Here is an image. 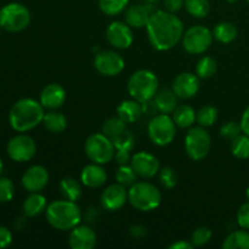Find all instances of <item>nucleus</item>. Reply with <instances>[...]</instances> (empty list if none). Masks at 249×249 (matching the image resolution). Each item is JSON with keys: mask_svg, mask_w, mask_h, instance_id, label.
Listing matches in <instances>:
<instances>
[{"mask_svg": "<svg viewBox=\"0 0 249 249\" xmlns=\"http://www.w3.org/2000/svg\"><path fill=\"white\" fill-rule=\"evenodd\" d=\"M146 31L150 44L156 50L168 51L181 41L184 36V22L173 12L157 10L151 16Z\"/></svg>", "mask_w": 249, "mask_h": 249, "instance_id": "obj_1", "label": "nucleus"}, {"mask_svg": "<svg viewBox=\"0 0 249 249\" xmlns=\"http://www.w3.org/2000/svg\"><path fill=\"white\" fill-rule=\"evenodd\" d=\"M44 107L40 101L24 97L14 104L9 112L10 126L17 133H26L32 130L39 124H41L44 118Z\"/></svg>", "mask_w": 249, "mask_h": 249, "instance_id": "obj_2", "label": "nucleus"}, {"mask_svg": "<svg viewBox=\"0 0 249 249\" xmlns=\"http://www.w3.org/2000/svg\"><path fill=\"white\" fill-rule=\"evenodd\" d=\"M45 218L51 228L58 231H71L82 221L83 213L77 202L58 199L48 204Z\"/></svg>", "mask_w": 249, "mask_h": 249, "instance_id": "obj_3", "label": "nucleus"}, {"mask_svg": "<svg viewBox=\"0 0 249 249\" xmlns=\"http://www.w3.org/2000/svg\"><path fill=\"white\" fill-rule=\"evenodd\" d=\"M128 202L140 212H152L162 203V192L156 185L136 181L128 190Z\"/></svg>", "mask_w": 249, "mask_h": 249, "instance_id": "obj_4", "label": "nucleus"}, {"mask_svg": "<svg viewBox=\"0 0 249 249\" xmlns=\"http://www.w3.org/2000/svg\"><path fill=\"white\" fill-rule=\"evenodd\" d=\"M160 82L152 71L139 70L130 75L128 80V92L131 99L139 102L152 100L157 94Z\"/></svg>", "mask_w": 249, "mask_h": 249, "instance_id": "obj_5", "label": "nucleus"}, {"mask_svg": "<svg viewBox=\"0 0 249 249\" xmlns=\"http://www.w3.org/2000/svg\"><path fill=\"white\" fill-rule=\"evenodd\" d=\"M84 151L90 162L101 165L114 160L116 155L113 141L104 133H94L88 136L84 143Z\"/></svg>", "mask_w": 249, "mask_h": 249, "instance_id": "obj_6", "label": "nucleus"}, {"mask_svg": "<svg viewBox=\"0 0 249 249\" xmlns=\"http://www.w3.org/2000/svg\"><path fill=\"white\" fill-rule=\"evenodd\" d=\"M29 23H31V12L23 4L10 2L0 9V27L4 31L18 33L24 31Z\"/></svg>", "mask_w": 249, "mask_h": 249, "instance_id": "obj_7", "label": "nucleus"}, {"mask_svg": "<svg viewBox=\"0 0 249 249\" xmlns=\"http://www.w3.org/2000/svg\"><path fill=\"white\" fill-rule=\"evenodd\" d=\"M147 134L156 146H168L174 141L177 135V124L169 114H156L148 123Z\"/></svg>", "mask_w": 249, "mask_h": 249, "instance_id": "obj_8", "label": "nucleus"}, {"mask_svg": "<svg viewBox=\"0 0 249 249\" xmlns=\"http://www.w3.org/2000/svg\"><path fill=\"white\" fill-rule=\"evenodd\" d=\"M212 148L211 134L204 126H191L185 136V151L194 160H201L208 156Z\"/></svg>", "mask_w": 249, "mask_h": 249, "instance_id": "obj_9", "label": "nucleus"}, {"mask_svg": "<svg viewBox=\"0 0 249 249\" xmlns=\"http://www.w3.org/2000/svg\"><path fill=\"white\" fill-rule=\"evenodd\" d=\"M213 38V32L211 29L207 28L206 26L197 24V26L190 27L187 31L184 32L181 44L187 53L201 55L211 48Z\"/></svg>", "mask_w": 249, "mask_h": 249, "instance_id": "obj_10", "label": "nucleus"}, {"mask_svg": "<svg viewBox=\"0 0 249 249\" xmlns=\"http://www.w3.org/2000/svg\"><path fill=\"white\" fill-rule=\"evenodd\" d=\"M6 152L10 160H12L14 162H29L36 155V143L32 136L26 135V134H18L9 140Z\"/></svg>", "mask_w": 249, "mask_h": 249, "instance_id": "obj_11", "label": "nucleus"}, {"mask_svg": "<svg viewBox=\"0 0 249 249\" xmlns=\"http://www.w3.org/2000/svg\"><path fill=\"white\" fill-rule=\"evenodd\" d=\"M94 67L97 72L105 77H116L123 72L125 61L118 53L112 50L99 51L95 55Z\"/></svg>", "mask_w": 249, "mask_h": 249, "instance_id": "obj_12", "label": "nucleus"}, {"mask_svg": "<svg viewBox=\"0 0 249 249\" xmlns=\"http://www.w3.org/2000/svg\"><path fill=\"white\" fill-rule=\"evenodd\" d=\"M106 39L116 49H128L133 45L134 34L133 28L128 23L122 21H113L106 29Z\"/></svg>", "mask_w": 249, "mask_h": 249, "instance_id": "obj_13", "label": "nucleus"}, {"mask_svg": "<svg viewBox=\"0 0 249 249\" xmlns=\"http://www.w3.org/2000/svg\"><path fill=\"white\" fill-rule=\"evenodd\" d=\"M130 165L135 170L138 177L143 178V179H151V178L156 177L160 169L158 158L146 151H140L131 156Z\"/></svg>", "mask_w": 249, "mask_h": 249, "instance_id": "obj_14", "label": "nucleus"}, {"mask_svg": "<svg viewBox=\"0 0 249 249\" xmlns=\"http://www.w3.org/2000/svg\"><path fill=\"white\" fill-rule=\"evenodd\" d=\"M201 78L191 72H182L174 78L172 89L179 99L189 100L196 96L201 89Z\"/></svg>", "mask_w": 249, "mask_h": 249, "instance_id": "obj_15", "label": "nucleus"}, {"mask_svg": "<svg viewBox=\"0 0 249 249\" xmlns=\"http://www.w3.org/2000/svg\"><path fill=\"white\" fill-rule=\"evenodd\" d=\"M49 179H50V175H49L48 169L43 165L36 164L29 167L23 173L21 184L23 189L28 191L29 194L31 192H40L48 186Z\"/></svg>", "mask_w": 249, "mask_h": 249, "instance_id": "obj_16", "label": "nucleus"}, {"mask_svg": "<svg viewBox=\"0 0 249 249\" xmlns=\"http://www.w3.org/2000/svg\"><path fill=\"white\" fill-rule=\"evenodd\" d=\"M100 201L104 209L108 212H117L123 208L128 202V190L118 182L112 184L102 191Z\"/></svg>", "mask_w": 249, "mask_h": 249, "instance_id": "obj_17", "label": "nucleus"}, {"mask_svg": "<svg viewBox=\"0 0 249 249\" xmlns=\"http://www.w3.org/2000/svg\"><path fill=\"white\" fill-rule=\"evenodd\" d=\"M96 243V232L89 225H77L70 231L68 245L72 249H92Z\"/></svg>", "mask_w": 249, "mask_h": 249, "instance_id": "obj_18", "label": "nucleus"}, {"mask_svg": "<svg viewBox=\"0 0 249 249\" xmlns=\"http://www.w3.org/2000/svg\"><path fill=\"white\" fill-rule=\"evenodd\" d=\"M155 12L152 4H136L126 7L124 11V22L128 23L131 28L140 29L147 26L151 16Z\"/></svg>", "mask_w": 249, "mask_h": 249, "instance_id": "obj_19", "label": "nucleus"}, {"mask_svg": "<svg viewBox=\"0 0 249 249\" xmlns=\"http://www.w3.org/2000/svg\"><path fill=\"white\" fill-rule=\"evenodd\" d=\"M66 97H67V92L65 88L60 84L53 83V84H48L41 90L39 101L44 108L51 111V109H58L62 107Z\"/></svg>", "mask_w": 249, "mask_h": 249, "instance_id": "obj_20", "label": "nucleus"}, {"mask_svg": "<svg viewBox=\"0 0 249 249\" xmlns=\"http://www.w3.org/2000/svg\"><path fill=\"white\" fill-rule=\"evenodd\" d=\"M80 181L89 189H99L106 184L107 173L101 164L91 162L82 169Z\"/></svg>", "mask_w": 249, "mask_h": 249, "instance_id": "obj_21", "label": "nucleus"}, {"mask_svg": "<svg viewBox=\"0 0 249 249\" xmlns=\"http://www.w3.org/2000/svg\"><path fill=\"white\" fill-rule=\"evenodd\" d=\"M117 114L121 117L126 124H131L138 122L142 116V104L136 100H124L121 102L118 107H117Z\"/></svg>", "mask_w": 249, "mask_h": 249, "instance_id": "obj_22", "label": "nucleus"}, {"mask_svg": "<svg viewBox=\"0 0 249 249\" xmlns=\"http://www.w3.org/2000/svg\"><path fill=\"white\" fill-rule=\"evenodd\" d=\"M46 207H48V201L44 195H41L40 192H31V195L24 199L22 209L27 218H34L45 212Z\"/></svg>", "mask_w": 249, "mask_h": 249, "instance_id": "obj_23", "label": "nucleus"}, {"mask_svg": "<svg viewBox=\"0 0 249 249\" xmlns=\"http://www.w3.org/2000/svg\"><path fill=\"white\" fill-rule=\"evenodd\" d=\"M178 99L179 97L177 96L173 89H162L158 90L157 94L153 97V101L160 113L170 114L178 107Z\"/></svg>", "mask_w": 249, "mask_h": 249, "instance_id": "obj_24", "label": "nucleus"}, {"mask_svg": "<svg viewBox=\"0 0 249 249\" xmlns=\"http://www.w3.org/2000/svg\"><path fill=\"white\" fill-rule=\"evenodd\" d=\"M41 124L44 128L51 134H61L67 129L68 119L61 112L56 111V109H51L48 113L44 114V118Z\"/></svg>", "mask_w": 249, "mask_h": 249, "instance_id": "obj_25", "label": "nucleus"}, {"mask_svg": "<svg viewBox=\"0 0 249 249\" xmlns=\"http://www.w3.org/2000/svg\"><path fill=\"white\" fill-rule=\"evenodd\" d=\"M173 121L177 124V126L182 129L191 128L196 122L197 112L190 105H180L173 112Z\"/></svg>", "mask_w": 249, "mask_h": 249, "instance_id": "obj_26", "label": "nucleus"}, {"mask_svg": "<svg viewBox=\"0 0 249 249\" xmlns=\"http://www.w3.org/2000/svg\"><path fill=\"white\" fill-rule=\"evenodd\" d=\"M60 191L62 194L63 198L68 199V201L78 202L82 198L83 190L82 185L74 178H63L60 181Z\"/></svg>", "mask_w": 249, "mask_h": 249, "instance_id": "obj_27", "label": "nucleus"}, {"mask_svg": "<svg viewBox=\"0 0 249 249\" xmlns=\"http://www.w3.org/2000/svg\"><path fill=\"white\" fill-rule=\"evenodd\" d=\"M237 28L232 22H220L213 29V36L219 43L230 44L237 38Z\"/></svg>", "mask_w": 249, "mask_h": 249, "instance_id": "obj_28", "label": "nucleus"}, {"mask_svg": "<svg viewBox=\"0 0 249 249\" xmlns=\"http://www.w3.org/2000/svg\"><path fill=\"white\" fill-rule=\"evenodd\" d=\"M224 249H249L248 230H236L225 238L223 243Z\"/></svg>", "mask_w": 249, "mask_h": 249, "instance_id": "obj_29", "label": "nucleus"}, {"mask_svg": "<svg viewBox=\"0 0 249 249\" xmlns=\"http://www.w3.org/2000/svg\"><path fill=\"white\" fill-rule=\"evenodd\" d=\"M185 9L192 17L204 18L211 12V2L209 0H185Z\"/></svg>", "mask_w": 249, "mask_h": 249, "instance_id": "obj_30", "label": "nucleus"}, {"mask_svg": "<svg viewBox=\"0 0 249 249\" xmlns=\"http://www.w3.org/2000/svg\"><path fill=\"white\" fill-rule=\"evenodd\" d=\"M218 71V63L211 56H203L198 60L196 65V74L201 79H208L212 78Z\"/></svg>", "mask_w": 249, "mask_h": 249, "instance_id": "obj_31", "label": "nucleus"}, {"mask_svg": "<svg viewBox=\"0 0 249 249\" xmlns=\"http://www.w3.org/2000/svg\"><path fill=\"white\" fill-rule=\"evenodd\" d=\"M124 130H126V123L118 116L111 117L102 124V133L108 136L111 140L123 133Z\"/></svg>", "mask_w": 249, "mask_h": 249, "instance_id": "obj_32", "label": "nucleus"}, {"mask_svg": "<svg viewBox=\"0 0 249 249\" xmlns=\"http://www.w3.org/2000/svg\"><path fill=\"white\" fill-rule=\"evenodd\" d=\"M231 153L238 160L249 158V136L240 134L237 138L231 141Z\"/></svg>", "mask_w": 249, "mask_h": 249, "instance_id": "obj_33", "label": "nucleus"}, {"mask_svg": "<svg viewBox=\"0 0 249 249\" xmlns=\"http://www.w3.org/2000/svg\"><path fill=\"white\" fill-rule=\"evenodd\" d=\"M130 0H99V7L107 16H116L125 11Z\"/></svg>", "mask_w": 249, "mask_h": 249, "instance_id": "obj_34", "label": "nucleus"}, {"mask_svg": "<svg viewBox=\"0 0 249 249\" xmlns=\"http://www.w3.org/2000/svg\"><path fill=\"white\" fill-rule=\"evenodd\" d=\"M216 119H218V109L214 106H212V105H207V106L201 107L199 111L197 112L196 122L201 126H204V128L214 125Z\"/></svg>", "mask_w": 249, "mask_h": 249, "instance_id": "obj_35", "label": "nucleus"}, {"mask_svg": "<svg viewBox=\"0 0 249 249\" xmlns=\"http://www.w3.org/2000/svg\"><path fill=\"white\" fill-rule=\"evenodd\" d=\"M116 180L118 184L123 185L125 187H130L131 185L138 181V174L133 169L130 164L119 165L116 172Z\"/></svg>", "mask_w": 249, "mask_h": 249, "instance_id": "obj_36", "label": "nucleus"}, {"mask_svg": "<svg viewBox=\"0 0 249 249\" xmlns=\"http://www.w3.org/2000/svg\"><path fill=\"white\" fill-rule=\"evenodd\" d=\"M112 141H113V145L116 147V150L131 151L134 148V146H135V136L128 129L124 130L122 134H119L118 136L112 139Z\"/></svg>", "mask_w": 249, "mask_h": 249, "instance_id": "obj_37", "label": "nucleus"}, {"mask_svg": "<svg viewBox=\"0 0 249 249\" xmlns=\"http://www.w3.org/2000/svg\"><path fill=\"white\" fill-rule=\"evenodd\" d=\"M213 232L207 226H199L192 232L191 242L195 247H203L212 240Z\"/></svg>", "mask_w": 249, "mask_h": 249, "instance_id": "obj_38", "label": "nucleus"}, {"mask_svg": "<svg viewBox=\"0 0 249 249\" xmlns=\"http://www.w3.org/2000/svg\"><path fill=\"white\" fill-rule=\"evenodd\" d=\"M15 196V185L9 178H0V203L12 201Z\"/></svg>", "mask_w": 249, "mask_h": 249, "instance_id": "obj_39", "label": "nucleus"}, {"mask_svg": "<svg viewBox=\"0 0 249 249\" xmlns=\"http://www.w3.org/2000/svg\"><path fill=\"white\" fill-rule=\"evenodd\" d=\"M160 181L165 189H174L178 184V175L175 170L170 167H164L160 169Z\"/></svg>", "mask_w": 249, "mask_h": 249, "instance_id": "obj_40", "label": "nucleus"}, {"mask_svg": "<svg viewBox=\"0 0 249 249\" xmlns=\"http://www.w3.org/2000/svg\"><path fill=\"white\" fill-rule=\"evenodd\" d=\"M242 133V129H241V125L236 122H228V123L224 124L220 128V135L223 136L226 140H231L237 138L240 134Z\"/></svg>", "mask_w": 249, "mask_h": 249, "instance_id": "obj_41", "label": "nucleus"}, {"mask_svg": "<svg viewBox=\"0 0 249 249\" xmlns=\"http://www.w3.org/2000/svg\"><path fill=\"white\" fill-rule=\"evenodd\" d=\"M237 224L241 229L249 230V201L243 203L237 211Z\"/></svg>", "mask_w": 249, "mask_h": 249, "instance_id": "obj_42", "label": "nucleus"}, {"mask_svg": "<svg viewBox=\"0 0 249 249\" xmlns=\"http://www.w3.org/2000/svg\"><path fill=\"white\" fill-rule=\"evenodd\" d=\"M12 243V232L5 226H0V249L10 247Z\"/></svg>", "mask_w": 249, "mask_h": 249, "instance_id": "obj_43", "label": "nucleus"}, {"mask_svg": "<svg viewBox=\"0 0 249 249\" xmlns=\"http://www.w3.org/2000/svg\"><path fill=\"white\" fill-rule=\"evenodd\" d=\"M185 6V0H164V7L167 11L177 14Z\"/></svg>", "mask_w": 249, "mask_h": 249, "instance_id": "obj_44", "label": "nucleus"}, {"mask_svg": "<svg viewBox=\"0 0 249 249\" xmlns=\"http://www.w3.org/2000/svg\"><path fill=\"white\" fill-rule=\"evenodd\" d=\"M114 160H116L118 165H125L129 164L131 160L130 151L125 150H116V155H114Z\"/></svg>", "mask_w": 249, "mask_h": 249, "instance_id": "obj_45", "label": "nucleus"}, {"mask_svg": "<svg viewBox=\"0 0 249 249\" xmlns=\"http://www.w3.org/2000/svg\"><path fill=\"white\" fill-rule=\"evenodd\" d=\"M142 113L146 114V116H150V117H155L156 114L160 113V111H158V108H157V106H156L153 99L142 102Z\"/></svg>", "mask_w": 249, "mask_h": 249, "instance_id": "obj_46", "label": "nucleus"}, {"mask_svg": "<svg viewBox=\"0 0 249 249\" xmlns=\"http://www.w3.org/2000/svg\"><path fill=\"white\" fill-rule=\"evenodd\" d=\"M129 233L134 238H142L147 233V230H146V228H143L141 225H134L129 229Z\"/></svg>", "mask_w": 249, "mask_h": 249, "instance_id": "obj_47", "label": "nucleus"}, {"mask_svg": "<svg viewBox=\"0 0 249 249\" xmlns=\"http://www.w3.org/2000/svg\"><path fill=\"white\" fill-rule=\"evenodd\" d=\"M241 129H242V133L249 136V107L245 109V112L242 113L240 122Z\"/></svg>", "mask_w": 249, "mask_h": 249, "instance_id": "obj_48", "label": "nucleus"}, {"mask_svg": "<svg viewBox=\"0 0 249 249\" xmlns=\"http://www.w3.org/2000/svg\"><path fill=\"white\" fill-rule=\"evenodd\" d=\"M195 246L192 245V242H187V241H182V240H179L177 241V242L172 243V245L169 246V249H192Z\"/></svg>", "mask_w": 249, "mask_h": 249, "instance_id": "obj_49", "label": "nucleus"}, {"mask_svg": "<svg viewBox=\"0 0 249 249\" xmlns=\"http://www.w3.org/2000/svg\"><path fill=\"white\" fill-rule=\"evenodd\" d=\"M26 226V218H17L16 220H15V228H16V230H22V229Z\"/></svg>", "mask_w": 249, "mask_h": 249, "instance_id": "obj_50", "label": "nucleus"}, {"mask_svg": "<svg viewBox=\"0 0 249 249\" xmlns=\"http://www.w3.org/2000/svg\"><path fill=\"white\" fill-rule=\"evenodd\" d=\"M2 170H4V163H2V160H1V157H0V175H1Z\"/></svg>", "mask_w": 249, "mask_h": 249, "instance_id": "obj_51", "label": "nucleus"}, {"mask_svg": "<svg viewBox=\"0 0 249 249\" xmlns=\"http://www.w3.org/2000/svg\"><path fill=\"white\" fill-rule=\"evenodd\" d=\"M146 2H148V4H156V2H158L160 0H145Z\"/></svg>", "mask_w": 249, "mask_h": 249, "instance_id": "obj_52", "label": "nucleus"}, {"mask_svg": "<svg viewBox=\"0 0 249 249\" xmlns=\"http://www.w3.org/2000/svg\"><path fill=\"white\" fill-rule=\"evenodd\" d=\"M246 196H247L248 201H249V186L247 187V190H246Z\"/></svg>", "mask_w": 249, "mask_h": 249, "instance_id": "obj_53", "label": "nucleus"}, {"mask_svg": "<svg viewBox=\"0 0 249 249\" xmlns=\"http://www.w3.org/2000/svg\"><path fill=\"white\" fill-rule=\"evenodd\" d=\"M226 1H228V2H229V4H233V2L238 1V0H226Z\"/></svg>", "mask_w": 249, "mask_h": 249, "instance_id": "obj_54", "label": "nucleus"}, {"mask_svg": "<svg viewBox=\"0 0 249 249\" xmlns=\"http://www.w3.org/2000/svg\"><path fill=\"white\" fill-rule=\"evenodd\" d=\"M246 1H247V2H248V4H249V0H246Z\"/></svg>", "mask_w": 249, "mask_h": 249, "instance_id": "obj_55", "label": "nucleus"}, {"mask_svg": "<svg viewBox=\"0 0 249 249\" xmlns=\"http://www.w3.org/2000/svg\"><path fill=\"white\" fill-rule=\"evenodd\" d=\"M0 29H2V28H1V27H0Z\"/></svg>", "mask_w": 249, "mask_h": 249, "instance_id": "obj_56", "label": "nucleus"}]
</instances>
